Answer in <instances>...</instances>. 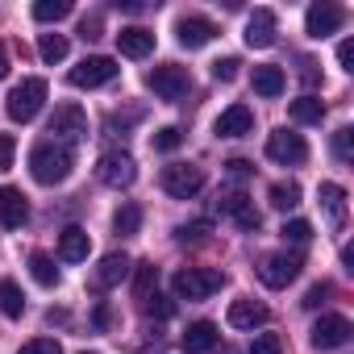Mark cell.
I'll return each mask as SVG.
<instances>
[{
    "label": "cell",
    "mask_w": 354,
    "mask_h": 354,
    "mask_svg": "<svg viewBox=\"0 0 354 354\" xmlns=\"http://www.w3.org/2000/svg\"><path fill=\"white\" fill-rule=\"evenodd\" d=\"M250 129H254V113H250L246 104H230V109L217 117V125H213L217 138H246Z\"/></svg>",
    "instance_id": "obj_18"
},
{
    "label": "cell",
    "mask_w": 354,
    "mask_h": 354,
    "mask_svg": "<svg viewBox=\"0 0 354 354\" xmlns=\"http://www.w3.org/2000/svg\"><path fill=\"white\" fill-rule=\"evenodd\" d=\"M267 304H259V300H250V296H242V300H234L230 304V325L234 329H259V325H267Z\"/></svg>",
    "instance_id": "obj_20"
},
{
    "label": "cell",
    "mask_w": 354,
    "mask_h": 354,
    "mask_svg": "<svg viewBox=\"0 0 354 354\" xmlns=\"http://www.w3.org/2000/svg\"><path fill=\"white\" fill-rule=\"evenodd\" d=\"M84 354H96V350H84Z\"/></svg>",
    "instance_id": "obj_48"
},
{
    "label": "cell",
    "mask_w": 354,
    "mask_h": 354,
    "mask_svg": "<svg viewBox=\"0 0 354 354\" xmlns=\"http://www.w3.org/2000/svg\"><path fill=\"white\" fill-rule=\"evenodd\" d=\"M129 271H133V263H129L121 250H113V254L100 259V267H96V283H100V288H117Z\"/></svg>",
    "instance_id": "obj_22"
},
{
    "label": "cell",
    "mask_w": 354,
    "mask_h": 354,
    "mask_svg": "<svg viewBox=\"0 0 354 354\" xmlns=\"http://www.w3.org/2000/svg\"><path fill=\"white\" fill-rule=\"evenodd\" d=\"M329 292H333V288H329V283H313V288H308V292H304V300H300V304H304V308H317V304H321V300H325V296H329Z\"/></svg>",
    "instance_id": "obj_41"
},
{
    "label": "cell",
    "mask_w": 354,
    "mask_h": 354,
    "mask_svg": "<svg viewBox=\"0 0 354 354\" xmlns=\"http://www.w3.org/2000/svg\"><path fill=\"white\" fill-rule=\"evenodd\" d=\"M267 154H271L275 162H283V167H296V162L308 158V142H304L300 133H292V129H275V133L267 138Z\"/></svg>",
    "instance_id": "obj_10"
},
{
    "label": "cell",
    "mask_w": 354,
    "mask_h": 354,
    "mask_svg": "<svg viewBox=\"0 0 354 354\" xmlns=\"http://www.w3.org/2000/svg\"><path fill=\"white\" fill-rule=\"evenodd\" d=\"M333 154H337V162H350L354 158V129L350 125H342L333 133Z\"/></svg>",
    "instance_id": "obj_34"
},
{
    "label": "cell",
    "mask_w": 354,
    "mask_h": 354,
    "mask_svg": "<svg viewBox=\"0 0 354 354\" xmlns=\"http://www.w3.org/2000/svg\"><path fill=\"white\" fill-rule=\"evenodd\" d=\"M30 275H34V283H42V288H55V283H59V267H55V259L42 254V250L30 254Z\"/></svg>",
    "instance_id": "obj_25"
},
{
    "label": "cell",
    "mask_w": 354,
    "mask_h": 354,
    "mask_svg": "<svg viewBox=\"0 0 354 354\" xmlns=\"http://www.w3.org/2000/svg\"><path fill=\"white\" fill-rule=\"evenodd\" d=\"M5 75H9V50L0 46V80H5Z\"/></svg>",
    "instance_id": "obj_46"
},
{
    "label": "cell",
    "mask_w": 354,
    "mask_h": 354,
    "mask_svg": "<svg viewBox=\"0 0 354 354\" xmlns=\"http://www.w3.org/2000/svg\"><path fill=\"white\" fill-rule=\"evenodd\" d=\"M13 150H17V142H13V133H0V171H5V167L13 162Z\"/></svg>",
    "instance_id": "obj_42"
},
{
    "label": "cell",
    "mask_w": 354,
    "mask_h": 354,
    "mask_svg": "<svg viewBox=\"0 0 354 354\" xmlns=\"http://www.w3.org/2000/svg\"><path fill=\"white\" fill-rule=\"evenodd\" d=\"M113 225H117V234H125V238L138 234V230H142V209H138V205H121L117 217H113Z\"/></svg>",
    "instance_id": "obj_32"
},
{
    "label": "cell",
    "mask_w": 354,
    "mask_h": 354,
    "mask_svg": "<svg viewBox=\"0 0 354 354\" xmlns=\"http://www.w3.org/2000/svg\"><path fill=\"white\" fill-rule=\"evenodd\" d=\"M217 209L221 213H230L246 234H254L259 230V209H254V201L246 196V192H230V196H217Z\"/></svg>",
    "instance_id": "obj_16"
},
{
    "label": "cell",
    "mask_w": 354,
    "mask_h": 354,
    "mask_svg": "<svg viewBox=\"0 0 354 354\" xmlns=\"http://www.w3.org/2000/svg\"><path fill=\"white\" fill-rule=\"evenodd\" d=\"M205 234H209V221H192V225L175 230V238H180V242H205Z\"/></svg>",
    "instance_id": "obj_40"
},
{
    "label": "cell",
    "mask_w": 354,
    "mask_h": 354,
    "mask_svg": "<svg viewBox=\"0 0 354 354\" xmlns=\"http://www.w3.org/2000/svg\"><path fill=\"white\" fill-rule=\"evenodd\" d=\"M117 50H121L125 59H146V55L154 50V34H150L146 26H125V30L117 34Z\"/></svg>",
    "instance_id": "obj_19"
},
{
    "label": "cell",
    "mask_w": 354,
    "mask_h": 354,
    "mask_svg": "<svg viewBox=\"0 0 354 354\" xmlns=\"http://www.w3.org/2000/svg\"><path fill=\"white\" fill-rule=\"evenodd\" d=\"M80 34H84V38H100V17H96V13L84 17V21H80Z\"/></svg>",
    "instance_id": "obj_45"
},
{
    "label": "cell",
    "mask_w": 354,
    "mask_h": 354,
    "mask_svg": "<svg viewBox=\"0 0 354 354\" xmlns=\"http://www.w3.org/2000/svg\"><path fill=\"white\" fill-rule=\"evenodd\" d=\"M142 308H146L150 317H171V313H175V304H171L167 296H158V292H154V296H146V300H142Z\"/></svg>",
    "instance_id": "obj_39"
},
{
    "label": "cell",
    "mask_w": 354,
    "mask_h": 354,
    "mask_svg": "<svg viewBox=\"0 0 354 354\" xmlns=\"http://www.w3.org/2000/svg\"><path fill=\"white\" fill-rule=\"evenodd\" d=\"M142 354H162V346H154V350H142Z\"/></svg>",
    "instance_id": "obj_47"
},
{
    "label": "cell",
    "mask_w": 354,
    "mask_h": 354,
    "mask_svg": "<svg viewBox=\"0 0 354 354\" xmlns=\"http://www.w3.org/2000/svg\"><path fill=\"white\" fill-rule=\"evenodd\" d=\"M279 234H283V242H296V246H304V242L313 238V225L296 217V221H283V230H279Z\"/></svg>",
    "instance_id": "obj_35"
},
{
    "label": "cell",
    "mask_w": 354,
    "mask_h": 354,
    "mask_svg": "<svg viewBox=\"0 0 354 354\" xmlns=\"http://www.w3.org/2000/svg\"><path fill=\"white\" fill-rule=\"evenodd\" d=\"M337 63H342L346 71H354V42H350V38H346L342 46H337Z\"/></svg>",
    "instance_id": "obj_44"
},
{
    "label": "cell",
    "mask_w": 354,
    "mask_h": 354,
    "mask_svg": "<svg viewBox=\"0 0 354 354\" xmlns=\"http://www.w3.org/2000/svg\"><path fill=\"white\" fill-rule=\"evenodd\" d=\"M250 354H283V342H279V333H259V337L250 342Z\"/></svg>",
    "instance_id": "obj_36"
},
{
    "label": "cell",
    "mask_w": 354,
    "mask_h": 354,
    "mask_svg": "<svg viewBox=\"0 0 354 354\" xmlns=\"http://www.w3.org/2000/svg\"><path fill=\"white\" fill-rule=\"evenodd\" d=\"M271 205H275L279 213L296 209V205H300V184H292V180H288V184H283V180H279V184H271Z\"/></svg>",
    "instance_id": "obj_30"
},
{
    "label": "cell",
    "mask_w": 354,
    "mask_h": 354,
    "mask_svg": "<svg viewBox=\"0 0 354 354\" xmlns=\"http://www.w3.org/2000/svg\"><path fill=\"white\" fill-rule=\"evenodd\" d=\"M292 121H300V125H317L321 117H325V104L317 100V96H300V100H292Z\"/></svg>",
    "instance_id": "obj_27"
},
{
    "label": "cell",
    "mask_w": 354,
    "mask_h": 354,
    "mask_svg": "<svg viewBox=\"0 0 354 354\" xmlns=\"http://www.w3.org/2000/svg\"><path fill=\"white\" fill-rule=\"evenodd\" d=\"M238 67H242L238 59H217V63H213V80H217V84H234V80H238Z\"/></svg>",
    "instance_id": "obj_37"
},
{
    "label": "cell",
    "mask_w": 354,
    "mask_h": 354,
    "mask_svg": "<svg viewBox=\"0 0 354 354\" xmlns=\"http://www.w3.org/2000/svg\"><path fill=\"white\" fill-rule=\"evenodd\" d=\"M30 221V205H26V196H21V188H0V225L5 230H21Z\"/></svg>",
    "instance_id": "obj_17"
},
{
    "label": "cell",
    "mask_w": 354,
    "mask_h": 354,
    "mask_svg": "<svg viewBox=\"0 0 354 354\" xmlns=\"http://www.w3.org/2000/svg\"><path fill=\"white\" fill-rule=\"evenodd\" d=\"M250 84H254V92L259 96H279L283 88H288V80H283V67H275V63H263V67H254V75H250Z\"/></svg>",
    "instance_id": "obj_23"
},
{
    "label": "cell",
    "mask_w": 354,
    "mask_h": 354,
    "mask_svg": "<svg viewBox=\"0 0 354 354\" xmlns=\"http://www.w3.org/2000/svg\"><path fill=\"white\" fill-rule=\"evenodd\" d=\"M17 354H63V346H59L55 337H34V342H26Z\"/></svg>",
    "instance_id": "obj_38"
},
{
    "label": "cell",
    "mask_w": 354,
    "mask_h": 354,
    "mask_svg": "<svg viewBox=\"0 0 354 354\" xmlns=\"http://www.w3.org/2000/svg\"><path fill=\"white\" fill-rule=\"evenodd\" d=\"M317 196H321V209L329 213V221L342 225V221H346V188H342V184H321Z\"/></svg>",
    "instance_id": "obj_24"
},
{
    "label": "cell",
    "mask_w": 354,
    "mask_h": 354,
    "mask_svg": "<svg viewBox=\"0 0 354 354\" xmlns=\"http://www.w3.org/2000/svg\"><path fill=\"white\" fill-rule=\"evenodd\" d=\"M42 104H46V80H38V75H30V80H21L13 92H9V100H5V113L13 117V121H34L38 113H42Z\"/></svg>",
    "instance_id": "obj_3"
},
{
    "label": "cell",
    "mask_w": 354,
    "mask_h": 354,
    "mask_svg": "<svg viewBox=\"0 0 354 354\" xmlns=\"http://www.w3.org/2000/svg\"><path fill=\"white\" fill-rule=\"evenodd\" d=\"M154 288H158V267L154 263H138V271H133V296L146 300V296H154Z\"/></svg>",
    "instance_id": "obj_28"
},
{
    "label": "cell",
    "mask_w": 354,
    "mask_h": 354,
    "mask_svg": "<svg viewBox=\"0 0 354 354\" xmlns=\"http://www.w3.org/2000/svg\"><path fill=\"white\" fill-rule=\"evenodd\" d=\"M154 150H162V154H171V150H180L184 146V133L175 129V125H162V129H154Z\"/></svg>",
    "instance_id": "obj_33"
},
{
    "label": "cell",
    "mask_w": 354,
    "mask_h": 354,
    "mask_svg": "<svg viewBox=\"0 0 354 354\" xmlns=\"http://www.w3.org/2000/svg\"><path fill=\"white\" fill-rule=\"evenodd\" d=\"M225 171H230V175H234V180H246V175H250V171H254V167H250V162H246V158H230V162H225Z\"/></svg>",
    "instance_id": "obj_43"
},
{
    "label": "cell",
    "mask_w": 354,
    "mask_h": 354,
    "mask_svg": "<svg viewBox=\"0 0 354 354\" xmlns=\"http://www.w3.org/2000/svg\"><path fill=\"white\" fill-rule=\"evenodd\" d=\"M71 167H75V154L63 142H38L30 150V175H34L38 184H46V188L63 184L67 175H71Z\"/></svg>",
    "instance_id": "obj_1"
},
{
    "label": "cell",
    "mask_w": 354,
    "mask_h": 354,
    "mask_svg": "<svg viewBox=\"0 0 354 354\" xmlns=\"http://www.w3.org/2000/svg\"><path fill=\"white\" fill-rule=\"evenodd\" d=\"M221 283H225V275L213 271V267H184L171 279V288H175L180 300H209L213 292H221Z\"/></svg>",
    "instance_id": "obj_2"
},
{
    "label": "cell",
    "mask_w": 354,
    "mask_h": 354,
    "mask_svg": "<svg viewBox=\"0 0 354 354\" xmlns=\"http://www.w3.org/2000/svg\"><path fill=\"white\" fill-rule=\"evenodd\" d=\"M146 84H150V92H154L158 100H184L188 88H192L188 71H184V67H175V63H158V67L146 75Z\"/></svg>",
    "instance_id": "obj_5"
},
{
    "label": "cell",
    "mask_w": 354,
    "mask_h": 354,
    "mask_svg": "<svg viewBox=\"0 0 354 354\" xmlns=\"http://www.w3.org/2000/svg\"><path fill=\"white\" fill-rule=\"evenodd\" d=\"M175 34H180V46H188V50H201V46H209L213 38H217V26L209 21V17H180L175 21Z\"/></svg>",
    "instance_id": "obj_12"
},
{
    "label": "cell",
    "mask_w": 354,
    "mask_h": 354,
    "mask_svg": "<svg viewBox=\"0 0 354 354\" xmlns=\"http://www.w3.org/2000/svg\"><path fill=\"white\" fill-rule=\"evenodd\" d=\"M50 133H55V138H67V142L84 138V133H88V117H84V109H80V104H59L55 117H50Z\"/></svg>",
    "instance_id": "obj_14"
},
{
    "label": "cell",
    "mask_w": 354,
    "mask_h": 354,
    "mask_svg": "<svg viewBox=\"0 0 354 354\" xmlns=\"http://www.w3.org/2000/svg\"><path fill=\"white\" fill-rule=\"evenodd\" d=\"M88 250H92L88 230L67 225V230H63V238H59V259H67V263H84V259H88Z\"/></svg>",
    "instance_id": "obj_21"
},
{
    "label": "cell",
    "mask_w": 354,
    "mask_h": 354,
    "mask_svg": "<svg viewBox=\"0 0 354 354\" xmlns=\"http://www.w3.org/2000/svg\"><path fill=\"white\" fill-rule=\"evenodd\" d=\"M180 346H184L188 354H213V350L221 346V329H217L213 321H192V325L184 329Z\"/></svg>",
    "instance_id": "obj_15"
},
{
    "label": "cell",
    "mask_w": 354,
    "mask_h": 354,
    "mask_svg": "<svg viewBox=\"0 0 354 354\" xmlns=\"http://www.w3.org/2000/svg\"><path fill=\"white\" fill-rule=\"evenodd\" d=\"M201 188H205V167H196V162H171V167H162V192L167 196L192 201Z\"/></svg>",
    "instance_id": "obj_4"
},
{
    "label": "cell",
    "mask_w": 354,
    "mask_h": 354,
    "mask_svg": "<svg viewBox=\"0 0 354 354\" xmlns=\"http://www.w3.org/2000/svg\"><path fill=\"white\" fill-rule=\"evenodd\" d=\"M350 333H354V325H350L342 313H325V317L313 325V337H308V342H313L317 350H337V346L350 342Z\"/></svg>",
    "instance_id": "obj_9"
},
{
    "label": "cell",
    "mask_w": 354,
    "mask_h": 354,
    "mask_svg": "<svg viewBox=\"0 0 354 354\" xmlns=\"http://www.w3.org/2000/svg\"><path fill=\"white\" fill-rule=\"evenodd\" d=\"M96 180H100L104 188H129V184L138 180V167H133V158H129L125 150H109V154H100V162H96Z\"/></svg>",
    "instance_id": "obj_7"
},
{
    "label": "cell",
    "mask_w": 354,
    "mask_h": 354,
    "mask_svg": "<svg viewBox=\"0 0 354 354\" xmlns=\"http://www.w3.org/2000/svg\"><path fill=\"white\" fill-rule=\"evenodd\" d=\"M275 34H279L275 13H271V9H254V13H250V21H246V46L267 50V46H275Z\"/></svg>",
    "instance_id": "obj_13"
},
{
    "label": "cell",
    "mask_w": 354,
    "mask_h": 354,
    "mask_svg": "<svg viewBox=\"0 0 354 354\" xmlns=\"http://www.w3.org/2000/svg\"><path fill=\"white\" fill-rule=\"evenodd\" d=\"M346 26V9L342 5H329V0H321V5H313L304 13V34L308 38H329Z\"/></svg>",
    "instance_id": "obj_8"
},
{
    "label": "cell",
    "mask_w": 354,
    "mask_h": 354,
    "mask_svg": "<svg viewBox=\"0 0 354 354\" xmlns=\"http://www.w3.org/2000/svg\"><path fill=\"white\" fill-rule=\"evenodd\" d=\"M296 275H300V259H296V254H267V259L259 263V279H263L267 288H288Z\"/></svg>",
    "instance_id": "obj_11"
},
{
    "label": "cell",
    "mask_w": 354,
    "mask_h": 354,
    "mask_svg": "<svg viewBox=\"0 0 354 354\" xmlns=\"http://www.w3.org/2000/svg\"><path fill=\"white\" fill-rule=\"evenodd\" d=\"M34 17L38 21H63V17H71V0H38Z\"/></svg>",
    "instance_id": "obj_31"
},
{
    "label": "cell",
    "mask_w": 354,
    "mask_h": 354,
    "mask_svg": "<svg viewBox=\"0 0 354 354\" xmlns=\"http://www.w3.org/2000/svg\"><path fill=\"white\" fill-rule=\"evenodd\" d=\"M117 71H121V67H117L109 55H88L80 67L67 71V84H71V88H100V84L117 80Z\"/></svg>",
    "instance_id": "obj_6"
},
{
    "label": "cell",
    "mask_w": 354,
    "mask_h": 354,
    "mask_svg": "<svg viewBox=\"0 0 354 354\" xmlns=\"http://www.w3.org/2000/svg\"><path fill=\"white\" fill-rule=\"evenodd\" d=\"M0 313L13 317V321L26 313V296H21V288H17L13 279H0Z\"/></svg>",
    "instance_id": "obj_26"
},
{
    "label": "cell",
    "mask_w": 354,
    "mask_h": 354,
    "mask_svg": "<svg viewBox=\"0 0 354 354\" xmlns=\"http://www.w3.org/2000/svg\"><path fill=\"white\" fill-rule=\"evenodd\" d=\"M38 55H42L50 67L63 63V59H67V38H63V34H42V38H38Z\"/></svg>",
    "instance_id": "obj_29"
}]
</instances>
